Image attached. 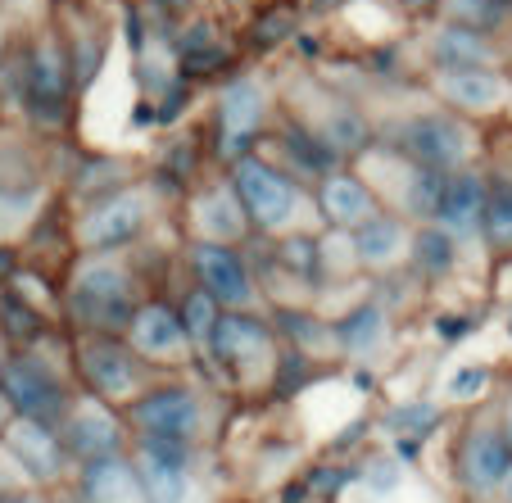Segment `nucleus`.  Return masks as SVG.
I'll list each match as a JSON object with an SVG mask.
<instances>
[{"label": "nucleus", "mask_w": 512, "mask_h": 503, "mask_svg": "<svg viewBox=\"0 0 512 503\" xmlns=\"http://www.w3.org/2000/svg\"><path fill=\"white\" fill-rule=\"evenodd\" d=\"M150 241L136 250L73 254L59 281V318L68 336H123L132 313L150 300Z\"/></svg>", "instance_id": "1"}, {"label": "nucleus", "mask_w": 512, "mask_h": 503, "mask_svg": "<svg viewBox=\"0 0 512 503\" xmlns=\"http://www.w3.org/2000/svg\"><path fill=\"white\" fill-rule=\"evenodd\" d=\"M223 390L213 381L155 377L132 404L123 408V422L132 440H155V445H186V449H213L223 431Z\"/></svg>", "instance_id": "2"}, {"label": "nucleus", "mask_w": 512, "mask_h": 503, "mask_svg": "<svg viewBox=\"0 0 512 503\" xmlns=\"http://www.w3.org/2000/svg\"><path fill=\"white\" fill-rule=\"evenodd\" d=\"M281 349L268 313H218L200 349V368L227 395H263L281 381Z\"/></svg>", "instance_id": "3"}, {"label": "nucleus", "mask_w": 512, "mask_h": 503, "mask_svg": "<svg viewBox=\"0 0 512 503\" xmlns=\"http://www.w3.org/2000/svg\"><path fill=\"white\" fill-rule=\"evenodd\" d=\"M168 209V195L159 177H136L109 195L78 204L68 218V245L73 254H109V250H136L155 236L159 218Z\"/></svg>", "instance_id": "4"}, {"label": "nucleus", "mask_w": 512, "mask_h": 503, "mask_svg": "<svg viewBox=\"0 0 512 503\" xmlns=\"http://www.w3.org/2000/svg\"><path fill=\"white\" fill-rule=\"evenodd\" d=\"M236 195L245 204L254 236L259 241H286V236H318L322 218L313 191L304 182H295L290 173H281L277 164H268L263 155H245L236 164H227Z\"/></svg>", "instance_id": "5"}, {"label": "nucleus", "mask_w": 512, "mask_h": 503, "mask_svg": "<svg viewBox=\"0 0 512 503\" xmlns=\"http://www.w3.org/2000/svg\"><path fill=\"white\" fill-rule=\"evenodd\" d=\"M377 141L390 146L395 155L413 159L435 173H454V168H472L481 155V136L467 118L449 114L431 100V105H404L377 118Z\"/></svg>", "instance_id": "6"}, {"label": "nucleus", "mask_w": 512, "mask_h": 503, "mask_svg": "<svg viewBox=\"0 0 512 503\" xmlns=\"http://www.w3.org/2000/svg\"><path fill=\"white\" fill-rule=\"evenodd\" d=\"M0 395L10 399L14 417H32V422H46L59 431L68 404L78 395V381H73V363H68V340L46 336L28 349H10L5 354V368H0Z\"/></svg>", "instance_id": "7"}, {"label": "nucleus", "mask_w": 512, "mask_h": 503, "mask_svg": "<svg viewBox=\"0 0 512 503\" xmlns=\"http://www.w3.org/2000/svg\"><path fill=\"white\" fill-rule=\"evenodd\" d=\"M281 109V91L272 87L268 73H232L223 78L218 96H213V155L218 168L236 164V159L254 155Z\"/></svg>", "instance_id": "8"}, {"label": "nucleus", "mask_w": 512, "mask_h": 503, "mask_svg": "<svg viewBox=\"0 0 512 503\" xmlns=\"http://www.w3.org/2000/svg\"><path fill=\"white\" fill-rule=\"evenodd\" d=\"M354 173L372 186V195H377V204L386 213H399V218L413 227L435 218V200H440L445 173L413 164V159L395 155V150L381 146V141H372V146L354 159Z\"/></svg>", "instance_id": "9"}, {"label": "nucleus", "mask_w": 512, "mask_h": 503, "mask_svg": "<svg viewBox=\"0 0 512 503\" xmlns=\"http://www.w3.org/2000/svg\"><path fill=\"white\" fill-rule=\"evenodd\" d=\"M132 467L145 485L150 503H218L213 490V449L186 445H155V440H132Z\"/></svg>", "instance_id": "10"}, {"label": "nucleus", "mask_w": 512, "mask_h": 503, "mask_svg": "<svg viewBox=\"0 0 512 503\" xmlns=\"http://www.w3.org/2000/svg\"><path fill=\"white\" fill-rule=\"evenodd\" d=\"M68 363H73L78 390L114 408H127L155 381V372L127 349L123 336H68Z\"/></svg>", "instance_id": "11"}, {"label": "nucleus", "mask_w": 512, "mask_h": 503, "mask_svg": "<svg viewBox=\"0 0 512 503\" xmlns=\"http://www.w3.org/2000/svg\"><path fill=\"white\" fill-rule=\"evenodd\" d=\"M304 91H309V96H295V91H286V105H281V114H290L295 123L309 127V132L318 136V141L336 159L354 164V159L363 155L372 141H377V118L358 105V100L340 96V91H331V87H309V82H304Z\"/></svg>", "instance_id": "12"}, {"label": "nucleus", "mask_w": 512, "mask_h": 503, "mask_svg": "<svg viewBox=\"0 0 512 503\" xmlns=\"http://www.w3.org/2000/svg\"><path fill=\"white\" fill-rule=\"evenodd\" d=\"M182 268L223 313H268V300L259 291V277H254L250 245L236 250V245L182 241Z\"/></svg>", "instance_id": "13"}, {"label": "nucleus", "mask_w": 512, "mask_h": 503, "mask_svg": "<svg viewBox=\"0 0 512 503\" xmlns=\"http://www.w3.org/2000/svg\"><path fill=\"white\" fill-rule=\"evenodd\" d=\"M182 223H186V241L200 245H236V250H245L254 241V227L245 218V204L236 195L227 168H213V173L195 177L186 186Z\"/></svg>", "instance_id": "14"}, {"label": "nucleus", "mask_w": 512, "mask_h": 503, "mask_svg": "<svg viewBox=\"0 0 512 503\" xmlns=\"http://www.w3.org/2000/svg\"><path fill=\"white\" fill-rule=\"evenodd\" d=\"M123 340L155 377L159 372H173L177 377V372L200 368V349L191 345V336H186V327H182V318H177L168 295H150V300L132 313Z\"/></svg>", "instance_id": "15"}, {"label": "nucleus", "mask_w": 512, "mask_h": 503, "mask_svg": "<svg viewBox=\"0 0 512 503\" xmlns=\"http://www.w3.org/2000/svg\"><path fill=\"white\" fill-rule=\"evenodd\" d=\"M59 440H64L73 467L96 463V458H114L132 449V431L123 422V408L105 404V399L78 390L73 404H68L64 422H59Z\"/></svg>", "instance_id": "16"}, {"label": "nucleus", "mask_w": 512, "mask_h": 503, "mask_svg": "<svg viewBox=\"0 0 512 503\" xmlns=\"http://www.w3.org/2000/svg\"><path fill=\"white\" fill-rule=\"evenodd\" d=\"M327 318L336 331V354L358 363V368H377L395 349V304L386 295L363 291L349 309L327 313Z\"/></svg>", "instance_id": "17"}, {"label": "nucleus", "mask_w": 512, "mask_h": 503, "mask_svg": "<svg viewBox=\"0 0 512 503\" xmlns=\"http://www.w3.org/2000/svg\"><path fill=\"white\" fill-rule=\"evenodd\" d=\"M508 463H512V445H508V436H503L499 417L476 413L472 422L463 426V436H458V445H454L458 485H463L472 499H494V490H499Z\"/></svg>", "instance_id": "18"}, {"label": "nucleus", "mask_w": 512, "mask_h": 503, "mask_svg": "<svg viewBox=\"0 0 512 503\" xmlns=\"http://www.w3.org/2000/svg\"><path fill=\"white\" fill-rule=\"evenodd\" d=\"M254 155H263L268 164H277L281 173H290L295 182H304L313 191V186L322 182L327 173H336V168H345V159H336L327 146H322L318 136L309 132L304 123H295L290 114H281L277 109V123L263 132V141L254 146Z\"/></svg>", "instance_id": "19"}, {"label": "nucleus", "mask_w": 512, "mask_h": 503, "mask_svg": "<svg viewBox=\"0 0 512 503\" xmlns=\"http://www.w3.org/2000/svg\"><path fill=\"white\" fill-rule=\"evenodd\" d=\"M0 445L19 458V467L41 485V490H59V485H68L73 481V472H78L55 426L32 422V417H10Z\"/></svg>", "instance_id": "20"}, {"label": "nucleus", "mask_w": 512, "mask_h": 503, "mask_svg": "<svg viewBox=\"0 0 512 503\" xmlns=\"http://www.w3.org/2000/svg\"><path fill=\"white\" fill-rule=\"evenodd\" d=\"M512 82L499 68H463V73H431V100L458 118H490L508 105Z\"/></svg>", "instance_id": "21"}, {"label": "nucleus", "mask_w": 512, "mask_h": 503, "mask_svg": "<svg viewBox=\"0 0 512 503\" xmlns=\"http://www.w3.org/2000/svg\"><path fill=\"white\" fill-rule=\"evenodd\" d=\"M313 204H318L322 227H336V232H354V227H363L368 218L381 213L372 186L363 182L349 164L336 168V173H327L318 186H313Z\"/></svg>", "instance_id": "22"}, {"label": "nucleus", "mask_w": 512, "mask_h": 503, "mask_svg": "<svg viewBox=\"0 0 512 503\" xmlns=\"http://www.w3.org/2000/svg\"><path fill=\"white\" fill-rule=\"evenodd\" d=\"M354 241V254H358V268L363 277H390V272H404L408 263V245H413V223H404L399 213H386L381 209L377 218H368L363 227L349 232Z\"/></svg>", "instance_id": "23"}, {"label": "nucleus", "mask_w": 512, "mask_h": 503, "mask_svg": "<svg viewBox=\"0 0 512 503\" xmlns=\"http://www.w3.org/2000/svg\"><path fill=\"white\" fill-rule=\"evenodd\" d=\"M485 186H490V177L481 173V168H454V173H445V182H440V200H435V227H445L449 236H458V241H476V232H481V209H485Z\"/></svg>", "instance_id": "24"}, {"label": "nucleus", "mask_w": 512, "mask_h": 503, "mask_svg": "<svg viewBox=\"0 0 512 503\" xmlns=\"http://www.w3.org/2000/svg\"><path fill=\"white\" fill-rule=\"evenodd\" d=\"M426 64L431 73H463V68H499V46L494 37L458 23H440L426 37Z\"/></svg>", "instance_id": "25"}, {"label": "nucleus", "mask_w": 512, "mask_h": 503, "mask_svg": "<svg viewBox=\"0 0 512 503\" xmlns=\"http://www.w3.org/2000/svg\"><path fill=\"white\" fill-rule=\"evenodd\" d=\"M68 485H73V494H78L82 503H150L141 476H136V467H132V454L82 463Z\"/></svg>", "instance_id": "26"}, {"label": "nucleus", "mask_w": 512, "mask_h": 503, "mask_svg": "<svg viewBox=\"0 0 512 503\" xmlns=\"http://www.w3.org/2000/svg\"><path fill=\"white\" fill-rule=\"evenodd\" d=\"M463 268V241L458 236H449L445 227L435 223H422L413 227V245H408V281H417V286H440V281H449L454 272Z\"/></svg>", "instance_id": "27"}, {"label": "nucleus", "mask_w": 512, "mask_h": 503, "mask_svg": "<svg viewBox=\"0 0 512 503\" xmlns=\"http://www.w3.org/2000/svg\"><path fill=\"white\" fill-rule=\"evenodd\" d=\"M64 41V55H68V73H73V91H87L91 82L100 78L105 68V55H109V32L100 23H87L82 19L73 32H59Z\"/></svg>", "instance_id": "28"}, {"label": "nucleus", "mask_w": 512, "mask_h": 503, "mask_svg": "<svg viewBox=\"0 0 512 503\" xmlns=\"http://www.w3.org/2000/svg\"><path fill=\"white\" fill-rule=\"evenodd\" d=\"M476 241L490 254H512V182L508 177H490V186H485V209H481Z\"/></svg>", "instance_id": "29"}, {"label": "nucleus", "mask_w": 512, "mask_h": 503, "mask_svg": "<svg viewBox=\"0 0 512 503\" xmlns=\"http://www.w3.org/2000/svg\"><path fill=\"white\" fill-rule=\"evenodd\" d=\"M173 309H177V318H182V327H186V336H191V345L195 349H204V340H209V331H213V322H218V304L209 300V295L200 291V286H182V295L173 300Z\"/></svg>", "instance_id": "30"}, {"label": "nucleus", "mask_w": 512, "mask_h": 503, "mask_svg": "<svg viewBox=\"0 0 512 503\" xmlns=\"http://www.w3.org/2000/svg\"><path fill=\"white\" fill-rule=\"evenodd\" d=\"M503 19H508V5H499V0H445V23L485 32V37L499 32Z\"/></svg>", "instance_id": "31"}, {"label": "nucleus", "mask_w": 512, "mask_h": 503, "mask_svg": "<svg viewBox=\"0 0 512 503\" xmlns=\"http://www.w3.org/2000/svg\"><path fill=\"white\" fill-rule=\"evenodd\" d=\"M435 422H440V404L435 399H408V404H399L390 413V426L404 431V436H431Z\"/></svg>", "instance_id": "32"}, {"label": "nucleus", "mask_w": 512, "mask_h": 503, "mask_svg": "<svg viewBox=\"0 0 512 503\" xmlns=\"http://www.w3.org/2000/svg\"><path fill=\"white\" fill-rule=\"evenodd\" d=\"M485 386H490V368H463L449 377L445 399H472V395H481Z\"/></svg>", "instance_id": "33"}, {"label": "nucleus", "mask_w": 512, "mask_h": 503, "mask_svg": "<svg viewBox=\"0 0 512 503\" xmlns=\"http://www.w3.org/2000/svg\"><path fill=\"white\" fill-rule=\"evenodd\" d=\"M28 485H37L28 472L19 467V458L10 454V449L0 445V494H10V490H28Z\"/></svg>", "instance_id": "34"}, {"label": "nucleus", "mask_w": 512, "mask_h": 503, "mask_svg": "<svg viewBox=\"0 0 512 503\" xmlns=\"http://www.w3.org/2000/svg\"><path fill=\"white\" fill-rule=\"evenodd\" d=\"M0 503H55V490H41V485H28V490H10V494H0Z\"/></svg>", "instance_id": "35"}, {"label": "nucleus", "mask_w": 512, "mask_h": 503, "mask_svg": "<svg viewBox=\"0 0 512 503\" xmlns=\"http://www.w3.org/2000/svg\"><path fill=\"white\" fill-rule=\"evenodd\" d=\"M494 503H512V463H508V472H503L499 490H494Z\"/></svg>", "instance_id": "36"}, {"label": "nucleus", "mask_w": 512, "mask_h": 503, "mask_svg": "<svg viewBox=\"0 0 512 503\" xmlns=\"http://www.w3.org/2000/svg\"><path fill=\"white\" fill-rule=\"evenodd\" d=\"M499 426H503V436H508V445H512V395H508V404H503V413H499Z\"/></svg>", "instance_id": "37"}, {"label": "nucleus", "mask_w": 512, "mask_h": 503, "mask_svg": "<svg viewBox=\"0 0 512 503\" xmlns=\"http://www.w3.org/2000/svg\"><path fill=\"white\" fill-rule=\"evenodd\" d=\"M10 417H14V408H10V399L0 395V436H5V426H10Z\"/></svg>", "instance_id": "38"}, {"label": "nucleus", "mask_w": 512, "mask_h": 503, "mask_svg": "<svg viewBox=\"0 0 512 503\" xmlns=\"http://www.w3.org/2000/svg\"><path fill=\"white\" fill-rule=\"evenodd\" d=\"M404 10H422V5H431V0H399Z\"/></svg>", "instance_id": "39"}, {"label": "nucleus", "mask_w": 512, "mask_h": 503, "mask_svg": "<svg viewBox=\"0 0 512 503\" xmlns=\"http://www.w3.org/2000/svg\"><path fill=\"white\" fill-rule=\"evenodd\" d=\"M0 368H5V349H0Z\"/></svg>", "instance_id": "40"}, {"label": "nucleus", "mask_w": 512, "mask_h": 503, "mask_svg": "<svg viewBox=\"0 0 512 503\" xmlns=\"http://www.w3.org/2000/svg\"><path fill=\"white\" fill-rule=\"evenodd\" d=\"M499 5H508V10H512V0H499Z\"/></svg>", "instance_id": "41"}]
</instances>
